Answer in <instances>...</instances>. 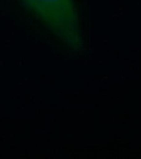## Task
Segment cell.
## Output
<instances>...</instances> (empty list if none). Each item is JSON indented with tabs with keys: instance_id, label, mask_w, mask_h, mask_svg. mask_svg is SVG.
Segmentation results:
<instances>
[{
	"instance_id": "6da1fadb",
	"label": "cell",
	"mask_w": 141,
	"mask_h": 159,
	"mask_svg": "<svg viewBox=\"0 0 141 159\" xmlns=\"http://www.w3.org/2000/svg\"><path fill=\"white\" fill-rule=\"evenodd\" d=\"M25 9L62 45L73 52L84 47L75 0H22Z\"/></svg>"
}]
</instances>
